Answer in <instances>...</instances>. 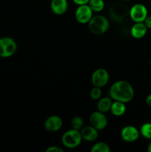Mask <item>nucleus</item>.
Segmentation results:
<instances>
[{"label": "nucleus", "mask_w": 151, "mask_h": 152, "mask_svg": "<svg viewBox=\"0 0 151 152\" xmlns=\"http://www.w3.org/2000/svg\"><path fill=\"white\" fill-rule=\"evenodd\" d=\"M109 94L115 101L127 103L134 97V89L128 82L119 80L112 85L110 88Z\"/></svg>", "instance_id": "f257e3e1"}, {"label": "nucleus", "mask_w": 151, "mask_h": 152, "mask_svg": "<svg viewBox=\"0 0 151 152\" xmlns=\"http://www.w3.org/2000/svg\"><path fill=\"white\" fill-rule=\"evenodd\" d=\"M88 28L90 32L95 35L104 34L109 28V21L102 15L93 16L88 22Z\"/></svg>", "instance_id": "f03ea898"}, {"label": "nucleus", "mask_w": 151, "mask_h": 152, "mask_svg": "<svg viewBox=\"0 0 151 152\" xmlns=\"http://www.w3.org/2000/svg\"><path fill=\"white\" fill-rule=\"evenodd\" d=\"M130 9L128 8L123 1L115 2L110 6L109 13L113 20L117 22H122L125 20L127 16H129Z\"/></svg>", "instance_id": "7ed1b4c3"}, {"label": "nucleus", "mask_w": 151, "mask_h": 152, "mask_svg": "<svg viewBox=\"0 0 151 152\" xmlns=\"http://www.w3.org/2000/svg\"><path fill=\"white\" fill-rule=\"evenodd\" d=\"M81 137L80 131L70 129L65 132L62 137V142L66 148H75L81 144Z\"/></svg>", "instance_id": "20e7f679"}, {"label": "nucleus", "mask_w": 151, "mask_h": 152, "mask_svg": "<svg viewBox=\"0 0 151 152\" xmlns=\"http://www.w3.org/2000/svg\"><path fill=\"white\" fill-rule=\"evenodd\" d=\"M17 45L15 40L10 37L0 38V56L3 58L10 57L16 51Z\"/></svg>", "instance_id": "39448f33"}, {"label": "nucleus", "mask_w": 151, "mask_h": 152, "mask_svg": "<svg viewBox=\"0 0 151 152\" xmlns=\"http://www.w3.org/2000/svg\"><path fill=\"white\" fill-rule=\"evenodd\" d=\"M147 7L144 4L139 3L132 6L129 12L130 19L135 22H143L147 16Z\"/></svg>", "instance_id": "423d86ee"}, {"label": "nucleus", "mask_w": 151, "mask_h": 152, "mask_svg": "<svg viewBox=\"0 0 151 152\" xmlns=\"http://www.w3.org/2000/svg\"><path fill=\"white\" fill-rule=\"evenodd\" d=\"M75 17L80 24H87L93 17V10L88 4L78 5L76 10Z\"/></svg>", "instance_id": "0eeeda50"}, {"label": "nucleus", "mask_w": 151, "mask_h": 152, "mask_svg": "<svg viewBox=\"0 0 151 152\" xmlns=\"http://www.w3.org/2000/svg\"><path fill=\"white\" fill-rule=\"evenodd\" d=\"M109 74L107 71L104 68L96 69L91 76L92 84L96 87L102 88L107 84L109 81Z\"/></svg>", "instance_id": "6e6552de"}, {"label": "nucleus", "mask_w": 151, "mask_h": 152, "mask_svg": "<svg viewBox=\"0 0 151 152\" xmlns=\"http://www.w3.org/2000/svg\"><path fill=\"white\" fill-rule=\"evenodd\" d=\"M90 123L92 126L100 131L106 128L108 122L105 113L98 111L92 113L90 117Z\"/></svg>", "instance_id": "1a4fd4ad"}, {"label": "nucleus", "mask_w": 151, "mask_h": 152, "mask_svg": "<svg viewBox=\"0 0 151 152\" xmlns=\"http://www.w3.org/2000/svg\"><path fill=\"white\" fill-rule=\"evenodd\" d=\"M140 132L135 126H124L121 131V137L127 142H133L139 137Z\"/></svg>", "instance_id": "9d476101"}, {"label": "nucleus", "mask_w": 151, "mask_h": 152, "mask_svg": "<svg viewBox=\"0 0 151 152\" xmlns=\"http://www.w3.org/2000/svg\"><path fill=\"white\" fill-rule=\"evenodd\" d=\"M63 122L59 116L53 115L49 117L44 122V129L50 132H56L60 130L62 127Z\"/></svg>", "instance_id": "9b49d317"}, {"label": "nucleus", "mask_w": 151, "mask_h": 152, "mask_svg": "<svg viewBox=\"0 0 151 152\" xmlns=\"http://www.w3.org/2000/svg\"><path fill=\"white\" fill-rule=\"evenodd\" d=\"M80 133H81L82 139L88 142L95 141L99 137L98 130L92 126L82 127L80 131Z\"/></svg>", "instance_id": "f8f14e48"}, {"label": "nucleus", "mask_w": 151, "mask_h": 152, "mask_svg": "<svg viewBox=\"0 0 151 152\" xmlns=\"http://www.w3.org/2000/svg\"><path fill=\"white\" fill-rule=\"evenodd\" d=\"M51 10L55 14L62 15L67 11L68 7L67 0H51L50 3Z\"/></svg>", "instance_id": "ddd939ff"}, {"label": "nucleus", "mask_w": 151, "mask_h": 152, "mask_svg": "<svg viewBox=\"0 0 151 152\" xmlns=\"http://www.w3.org/2000/svg\"><path fill=\"white\" fill-rule=\"evenodd\" d=\"M147 28L144 22H135L134 25L132 26L130 33L132 37L135 39H141L144 37L147 34Z\"/></svg>", "instance_id": "4468645a"}, {"label": "nucleus", "mask_w": 151, "mask_h": 152, "mask_svg": "<svg viewBox=\"0 0 151 152\" xmlns=\"http://www.w3.org/2000/svg\"><path fill=\"white\" fill-rule=\"evenodd\" d=\"M110 111L115 117L122 116L126 111L125 103L120 102V101H115V102L112 103Z\"/></svg>", "instance_id": "2eb2a0df"}, {"label": "nucleus", "mask_w": 151, "mask_h": 152, "mask_svg": "<svg viewBox=\"0 0 151 152\" xmlns=\"http://www.w3.org/2000/svg\"><path fill=\"white\" fill-rule=\"evenodd\" d=\"M112 98L110 97H104L99 100L97 103L98 111L101 112L106 113L110 110L111 105H112Z\"/></svg>", "instance_id": "dca6fc26"}, {"label": "nucleus", "mask_w": 151, "mask_h": 152, "mask_svg": "<svg viewBox=\"0 0 151 152\" xmlns=\"http://www.w3.org/2000/svg\"><path fill=\"white\" fill-rule=\"evenodd\" d=\"M87 4L90 6L93 12H101L105 8L104 0H90Z\"/></svg>", "instance_id": "f3484780"}, {"label": "nucleus", "mask_w": 151, "mask_h": 152, "mask_svg": "<svg viewBox=\"0 0 151 152\" xmlns=\"http://www.w3.org/2000/svg\"><path fill=\"white\" fill-rule=\"evenodd\" d=\"M90 151L91 152H109L110 151V148L105 142H99L92 146Z\"/></svg>", "instance_id": "a211bd4d"}, {"label": "nucleus", "mask_w": 151, "mask_h": 152, "mask_svg": "<svg viewBox=\"0 0 151 152\" xmlns=\"http://www.w3.org/2000/svg\"><path fill=\"white\" fill-rule=\"evenodd\" d=\"M140 133L146 139L151 140V123H146L141 127Z\"/></svg>", "instance_id": "6ab92c4d"}, {"label": "nucleus", "mask_w": 151, "mask_h": 152, "mask_svg": "<svg viewBox=\"0 0 151 152\" xmlns=\"http://www.w3.org/2000/svg\"><path fill=\"white\" fill-rule=\"evenodd\" d=\"M71 126L73 129L80 131L83 127V120L80 117H75L71 121Z\"/></svg>", "instance_id": "aec40b11"}, {"label": "nucleus", "mask_w": 151, "mask_h": 152, "mask_svg": "<svg viewBox=\"0 0 151 152\" xmlns=\"http://www.w3.org/2000/svg\"><path fill=\"white\" fill-rule=\"evenodd\" d=\"M101 96H102L101 88L94 86L90 91V97H91V99H93V100H98V99H100Z\"/></svg>", "instance_id": "412c9836"}, {"label": "nucleus", "mask_w": 151, "mask_h": 152, "mask_svg": "<svg viewBox=\"0 0 151 152\" xmlns=\"http://www.w3.org/2000/svg\"><path fill=\"white\" fill-rule=\"evenodd\" d=\"M46 152H63V150L57 146H50L46 149Z\"/></svg>", "instance_id": "4be33fe9"}, {"label": "nucleus", "mask_w": 151, "mask_h": 152, "mask_svg": "<svg viewBox=\"0 0 151 152\" xmlns=\"http://www.w3.org/2000/svg\"><path fill=\"white\" fill-rule=\"evenodd\" d=\"M145 26L147 27V29H151V16H147L146 19L144 21Z\"/></svg>", "instance_id": "5701e85b"}, {"label": "nucleus", "mask_w": 151, "mask_h": 152, "mask_svg": "<svg viewBox=\"0 0 151 152\" xmlns=\"http://www.w3.org/2000/svg\"><path fill=\"white\" fill-rule=\"evenodd\" d=\"M73 2L75 4H76L77 5H82V4H88L89 1L90 0H73Z\"/></svg>", "instance_id": "b1692460"}, {"label": "nucleus", "mask_w": 151, "mask_h": 152, "mask_svg": "<svg viewBox=\"0 0 151 152\" xmlns=\"http://www.w3.org/2000/svg\"><path fill=\"white\" fill-rule=\"evenodd\" d=\"M146 102L150 107H151V94L148 95L146 98Z\"/></svg>", "instance_id": "393cba45"}, {"label": "nucleus", "mask_w": 151, "mask_h": 152, "mask_svg": "<svg viewBox=\"0 0 151 152\" xmlns=\"http://www.w3.org/2000/svg\"><path fill=\"white\" fill-rule=\"evenodd\" d=\"M147 151L149 152H151V142H150V144L148 145V147H147Z\"/></svg>", "instance_id": "a878e982"}, {"label": "nucleus", "mask_w": 151, "mask_h": 152, "mask_svg": "<svg viewBox=\"0 0 151 152\" xmlns=\"http://www.w3.org/2000/svg\"><path fill=\"white\" fill-rule=\"evenodd\" d=\"M119 1H123V2H126V1H132V0H119Z\"/></svg>", "instance_id": "bb28decb"}, {"label": "nucleus", "mask_w": 151, "mask_h": 152, "mask_svg": "<svg viewBox=\"0 0 151 152\" xmlns=\"http://www.w3.org/2000/svg\"><path fill=\"white\" fill-rule=\"evenodd\" d=\"M150 66H151V59H150Z\"/></svg>", "instance_id": "cd10ccee"}]
</instances>
